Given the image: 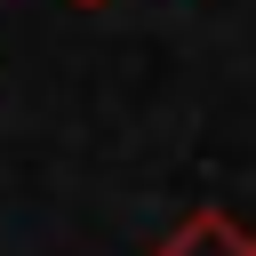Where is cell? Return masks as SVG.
<instances>
[{
	"instance_id": "6da1fadb",
	"label": "cell",
	"mask_w": 256,
	"mask_h": 256,
	"mask_svg": "<svg viewBox=\"0 0 256 256\" xmlns=\"http://www.w3.org/2000/svg\"><path fill=\"white\" fill-rule=\"evenodd\" d=\"M152 256H248V232H240L224 208H192V216H184Z\"/></svg>"
},
{
	"instance_id": "7a4b0ae2",
	"label": "cell",
	"mask_w": 256,
	"mask_h": 256,
	"mask_svg": "<svg viewBox=\"0 0 256 256\" xmlns=\"http://www.w3.org/2000/svg\"><path fill=\"white\" fill-rule=\"evenodd\" d=\"M72 8H104V0H72Z\"/></svg>"
},
{
	"instance_id": "3957f363",
	"label": "cell",
	"mask_w": 256,
	"mask_h": 256,
	"mask_svg": "<svg viewBox=\"0 0 256 256\" xmlns=\"http://www.w3.org/2000/svg\"><path fill=\"white\" fill-rule=\"evenodd\" d=\"M248 256H256V240H248Z\"/></svg>"
}]
</instances>
